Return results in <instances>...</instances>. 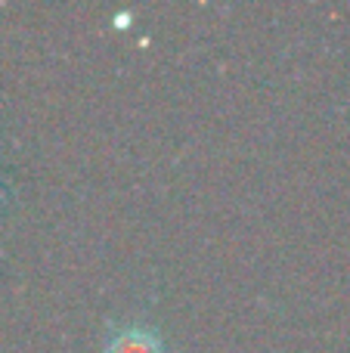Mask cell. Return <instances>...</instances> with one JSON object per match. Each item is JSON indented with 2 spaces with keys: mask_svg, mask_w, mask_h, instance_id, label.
I'll return each mask as SVG.
<instances>
[{
  "mask_svg": "<svg viewBox=\"0 0 350 353\" xmlns=\"http://www.w3.org/2000/svg\"><path fill=\"white\" fill-rule=\"evenodd\" d=\"M103 353H161V341L152 329L130 325V329L115 332Z\"/></svg>",
  "mask_w": 350,
  "mask_h": 353,
  "instance_id": "cell-1",
  "label": "cell"
}]
</instances>
